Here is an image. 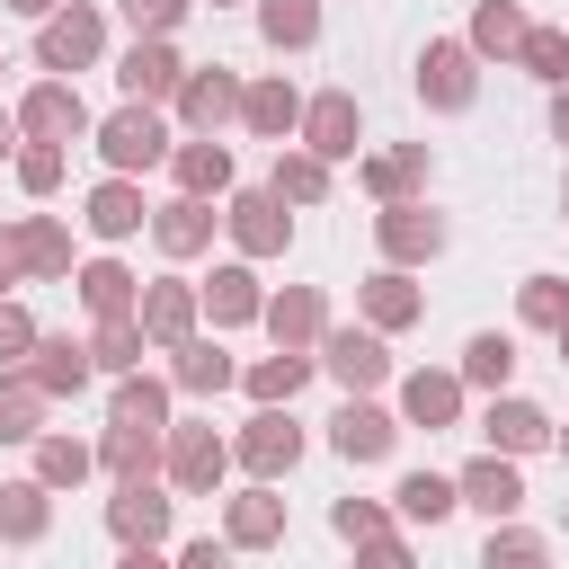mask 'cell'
Wrapping results in <instances>:
<instances>
[{
    "instance_id": "1",
    "label": "cell",
    "mask_w": 569,
    "mask_h": 569,
    "mask_svg": "<svg viewBox=\"0 0 569 569\" xmlns=\"http://www.w3.org/2000/svg\"><path fill=\"white\" fill-rule=\"evenodd\" d=\"M89 53H98V18H89V9H71V18L44 27V62H53V71H71V62H89Z\"/></svg>"
},
{
    "instance_id": "2",
    "label": "cell",
    "mask_w": 569,
    "mask_h": 569,
    "mask_svg": "<svg viewBox=\"0 0 569 569\" xmlns=\"http://www.w3.org/2000/svg\"><path fill=\"white\" fill-rule=\"evenodd\" d=\"M107 160H116V169H151V160H160V124H151V116H116V124H107Z\"/></svg>"
},
{
    "instance_id": "3",
    "label": "cell",
    "mask_w": 569,
    "mask_h": 569,
    "mask_svg": "<svg viewBox=\"0 0 569 569\" xmlns=\"http://www.w3.org/2000/svg\"><path fill=\"white\" fill-rule=\"evenodd\" d=\"M169 80H178V62H169L160 44H133V53H124V89H133V98H160Z\"/></svg>"
},
{
    "instance_id": "4",
    "label": "cell",
    "mask_w": 569,
    "mask_h": 569,
    "mask_svg": "<svg viewBox=\"0 0 569 569\" xmlns=\"http://www.w3.org/2000/svg\"><path fill=\"white\" fill-rule=\"evenodd\" d=\"M311 142H320V151H356V107H347V98H320V107H311Z\"/></svg>"
},
{
    "instance_id": "5",
    "label": "cell",
    "mask_w": 569,
    "mask_h": 569,
    "mask_svg": "<svg viewBox=\"0 0 569 569\" xmlns=\"http://www.w3.org/2000/svg\"><path fill=\"white\" fill-rule=\"evenodd\" d=\"M382 445H391V427H382L373 409H347V418H338V453H356V462H373Z\"/></svg>"
},
{
    "instance_id": "6",
    "label": "cell",
    "mask_w": 569,
    "mask_h": 569,
    "mask_svg": "<svg viewBox=\"0 0 569 569\" xmlns=\"http://www.w3.org/2000/svg\"><path fill=\"white\" fill-rule=\"evenodd\" d=\"M427 89H436L445 107H462V89H471V71H462V53H453V44H436V53H427Z\"/></svg>"
},
{
    "instance_id": "7",
    "label": "cell",
    "mask_w": 569,
    "mask_h": 569,
    "mask_svg": "<svg viewBox=\"0 0 569 569\" xmlns=\"http://www.w3.org/2000/svg\"><path fill=\"white\" fill-rule=\"evenodd\" d=\"M329 365H338L347 382H382V347H373V338H338V347H329Z\"/></svg>"
},
{
    "instance_id": "8",
    "label": "cell",
    "mask_w": 569,
    "mask_h": 569,
    "mask_svg": "<svg viewBox=\"0 0 569 569\" xmlns=\"http://www.w3.org/2000/svg\"><path fill=\"white\" fill-rule=\"evenodd\" d=\"M27 124H36V133H71V124H80V98H71V89H44V98L27 107Z\"/></svg>"
},
{
    "instance_id": "9",
    "label": "cell",
    "mask_w": 569,
    "mask_h": 569,
    "mask_svg": "<svg viewBox=\"0 0 569 569\" xmlns=\"http://www.w3.org/2000/svg\"><path fill=\"white\" fill-rule=\"evenodd\" d=\"M89 222H98L107 240H116V231H133V222H142V204H133V187H107V196L89 204Z\"/></svg>"
},
{
    "instance_id": "10",
    "label": "cell",
    "mask_w": 569,
    "mask_h": 569,
    "mask_svg": "<svg viewBox=\"0 0 569 569\" xmlns=\"http://www.w3.org/2000/svg\"><path fill=\"white\" fill-rule=\"evenodd\" d=\"M462 489H471V498H480L489 516H507V507H516V471H498V462H480V471H471Z\"/></svg>"
},
{
    "instance_id": "11",
    "label": "cell",
    "mask_w": 569,
    "mask_h": 569,
    "mask_svg": "<svg viewBox=\"0 0 569 569\" xmlns=\"http://www.w3.org/2000/svg\"><path fill=\"white\" fill-rule=\"evenodd\" d=\"M311 27H320V18H311V0H267V36H276V44H302Z\"/></svg>"
},
{
    "instance_id": "12",
    "label": "cell",
    "mask_w": 569,
    "mask_h": 569,
    "mask_svg": "<svg viewBox=\"0 0 569 569\" xmlns=\"http://www.w3.org/2000/svg\"><path fill=\"white\" fill-rule=\"evenodd\" d=\"M178 178H187V187H222V178H231V160H222L213 142H196V151H178Z\"/></svg>"
},
{
    "instance_id": "13",
    "label": "cell",
    "mask_w": 569,
    "mask_h": 569,
    "mask_svg": "<svg viewBox=\"0 0 569 569\" xmlns=\"http://www.w3.org/2000/svg\"><path fill=\"white\" fill-rule=\"evenodd\" d=\"M240 240H249V249H276V240H284V222H276V204H267V196H249V204H240Z\"/></svg>"
},
{
    "instance_id": "14",
    "label": "cell",
    "mask_w": 569,
    "mask_h": 569,
    "mask_svg": "<svg viewBox=\"0 0 569 569\" xmlns=\"http://www.w3.org/2000/svg\"><path fill=\"white\" fill-rule=\"evenodd\" d=\"M249 462H258V471H276V462H293V427H276V418H258V436H249Z\"/></svg>"
},
{
    "instance_id": "15",
    "label": "cell",
    "mask_w": 569,
    "mask_h": 569,
    "mask_svg": "<svg viewBox=\"0 0 569 569\" xmlns=\"http://www.w3.org/2000/svg\"><path fill=\"white\" fill-rule=\"evenodd\" d=\"M382 231H391V249H400V258H418V249H436V240H445V231H436V222H418V213H391Z\"/></svg>"
},
{
    "instance_id": "16",
    "label": "cell",
    "mask_w": 569,
    "mask_h": 569,
    "mask_svg": "<svg viewBox=\"0 0 569 569\" xmlns=\"http://www.w3.org/2000/svg\"><path fill=\"white\" fill-rule=\"evenodd\" d=\"M409 418H427V427L453 418V382H427V373H418V382H409Z\"/></svg>"
},
{
    "instance_id": "17",
    "label": "cell",
    "mask_w": 569,
    "mask_h": 569,
    "mask_svg": "<svg viewBox=\"0 0 569 569\" xmlns=\"http://www.w3.org/2000/svg\"><path fill=\"white\" fill-rule=\"evenodd\" d=\"M489 436H507V445H542V418L507 400V409H489Z\"/></svg>"
},
{
    "instance_id": "18",
    "label": "cell",
    "mask_w": 569,
    "mask_h": 569,
    "mask_svg": "<svg viewBox=\"0 0 569 569\" xmlns=\"http://www.w3.org/2000/svg\"><path fill=\"white\" fill-rule=\"evenodd\" d=\"M187 116H196V124L231 116V80H196V89H187Z\"/></svg>"
},
{
    "instance_id": "19",
    "label": "cell",
    "mask_w": 569,
    "mask_h": 569,
    "mask_svg": "<svg viewBox=\"0 0 569 569\" xmlns=\"http://www.w3.org/2000/svg\"><path fill=\"white\" fill-rule=\"evenodd\" d=\"M400 507H409V516H445V507H453V489H445V480H427V471H418V480H409V489H400Z\"/></svg>"
},
{
    "instance_id": "20",
    "label": "cell",
    "mask_w": 569,
    "mask_h": 569,
    "mask_svg": "<svg viewBox=\"0 0 569 569\" xmlns=\"http://www.w3.org/2000/svg\"><path fill=\"white\" fill-rule=\"evenodd\" d=\"M160 240H169V249H196V240H204V213H196V204H169Z\"/></svg>"
},
{
    "instance_id": "21",
    "label": "cell",
    "mask_w": 569,
    "mask_h": 569,
    "mask_svg": "<svg viewBox=\"0 0 569 569\" xmlns=\"http://www.w3.org/2000/svg\"><path fill=\"white\" fill-rule=\"evenodd\" d=\"M471 382H507V338H471Z\"/></svg>"
},
{
    "instance_id": "22",
    "label": "cell",
    "mask_w": 569,
    "mask_h": 569,
    "mask_svg": "<svg viewBox=\"0 0 569 569\" xmlns=\"http://www.w3.org/2000/svg\"><path fill=\"white\" fill-rule=\"evenodd\" d=\"M213 462H222L213 436H187V445H178V480H213Z\"/></svg>"
},
{
    "instance_id": "23",
    "label": "cell",
    "mask_w": 569,
    "mask_h": 569,
    "mask_svg": "<svg viewBox=\"0 0 569 569\" xmlns=\"http://www.w3.org/2000/svg\"><path fill=\"white\" fill-rule=\"evenodd\" d=\"M116 525H124V533H160V498H142V489H124V507H116Z\"/></svg>"
},
{
    "instance_id": "24",
    "label": "cell",
    "mask_w": 569,
    "mask_h": 569,
    "mask_svg": "<svg viewBox=\"0 0 569 569\" xmlns=\"http://www.w3.org/2000/svg\"><path fill=\"white\" fill-rule=\"evenodd\" d=\"M480 44H525V27H516V9H498V0H489V9H480Z\"/></svg>"
},
{
    "instance_id": "25",
    "label": "cell",
    "mask_w": 569,
    "mask_h": 569,
    "mask_svg": "<svg viewBox=\"0 0 569 569\" xmlns=\"http://www.w3.org/2000/svg\"><path fill=\"white\" fill-rule=\"evenodd\" d=\"M249 124H267V133L293 124V98H284V89H258V98H249Z\"/></svg>"
},
{
    "instance_id": "26",
    "label": "cell",
    "mask_w": 569,
    "mask_h": 569,
    "mask_svg": "<svg viewBox=\"0 0 569 569\" xmlns=\"http://www.w3.org/2000/svg\"><path fill=\"white\" fill-rule=\"evenodd\" d=\"M213 311L240 320V311H249V276H213Z\"/></svg>"
},
{
    "instance_id": "27",
    "label": "cell",
    "mask_w": 569,
    "mask_h": 569,
    "mask_svg": "<svg viewBox=\"0 0 569 569\" xmlns=\"http://www.w3.org/2000/svg\"><path fill=\"white\" fill-rule=\"evenodd\" d=\"M89 302H98V311H124V276L98 267V276H89Z\"/></svg>"
},
{
    "instance_id": "28",
    "label": "cell",
    "mask_w": 569,
    "mask_h": 569,
    "mask_svg": "<svg viewBox=\"0 0 569 569\" xmlns=\"http://www.w3.org/2000/svg\"><path fill=\"white\" fill-rule=\"evenodd\" d=\"M525 311H533V320H569V302H560V284H533V293H525Z\"/></svg>"
},
{
    "instance_id": "29",
    "label": "cell",
    "mask_w": 569,
    "mask_h": 569,
    "mask_svg": "<svg viewBox=\"0 0 569 569\" xmlns=\"http://www.w3.org/2000/svg\"><path fill=\"white\" fill-rule=\"evenodd\" d=\"M178 320H187V293H178V284H169V293H151V329H178Z\"/></svg>"
},
{
    "instance_id": "30",
    "label": "cell",
    "mask_w": 569,
    "mask_h": 569,
    "mask_svg": "<svg viewBox=\"0 0 569 569\" xmlns=\"http://www.w3.org/2000/svg\"><path fill=\"white\" fill-rule=\"evenodd\" d=\"M124 18H133V27H169V18H178V0H124Z\"/></svg>"
},
{
    "instance_id": "31",
    "label": "cell",
    "mask_w": 569,
    "mask_h": 569,
    "mask_svg": "<svg viewBox=\"0 0 569 569\" xmlns=\"http://www.w3.org/2000/svg\"><path fill=\"white\" fill-rule=\"evenodd\" d=\"M373 311H382V320H400V311H409V284H391V276H382V284H373Z\"/></svg>"
},
{
    "instance_id": "32",
    "label": "cell",
    "mask_w": 569,
    "mask_h": 569,
    "mask_svg": "<svg viewBox=\"0 0 569 569\" xmlns=\"http://www.w3.org/2000/svg\"><path fill=\"white\" fill-rule=\"evenodd\" d=\"M44 382H80V356L71 347H44Z\"/></svg>"
},
{
    "instance_id": "33",
    "label": "cell",
    "mask_w": 569,
    "mask_h": 569,
    "mask_svg": "<svg viewBox=\"0 0 569 569\" xmlns=\"http://www.w3.org/2000/svg\"><path fill=\"white\" fill-rule=\"evenodd\" d=\"M187 382H222V356L213 347H187Z\"/></svg>"
},
{
    "instance_id": "34",
    "label": "cell",
    "mask_w": 569,
    "mask_h": 569,
    "mask_svg": "<svg viewBox=\"0 0 569 569\" xmlns=\"http://www.w3.org/2000/svg\"><path fill=\"white\" fill-rule=\"evenodd\" d=\"M293 382H302V365H293V356H284V365H258V391H293Z\"/></svg>"
},
{
    "instance_id": "35",
    "label": "cell",
    "mask_w": 569,
    "mask_h": 569,
    "mask_svg": "<svg viewBox=\"0 0 569 569\" xmlns=\"http://www.w3.org/2000/svg\"><path fill=\"white\" fill-rule=\"evenodd\" d=\"M18 9H53V0H18Z\"/></svg>"
},
{
    "instance_id": "36",
    "label": "cell",
    "mask_w": 569,
    "mask_h": 569,
    "mask_svg": "<svg viewBox=\"0 0 569 569\" xmlns=\"http://www.w3.org/2000/svg\"><path fill=\"white\" fill-rule=\"evenodd\" d=\"M0 142H9V124H0Z\"/></svg>"
},
{
    "instance_id": "37",
    "label": "cell",
    "mask_w": 569,
    "mask_h": 569,
    "mask_svg": "<svg viewBox=\"0 0 569 569\" xmlns=\"http://www.w3.org/2000/svg\"><path fill=\"white\" fill-rule=\"evenodd\" d=\"M560 338H569V320H560Z\"/></svg>"
}]
</instances>
